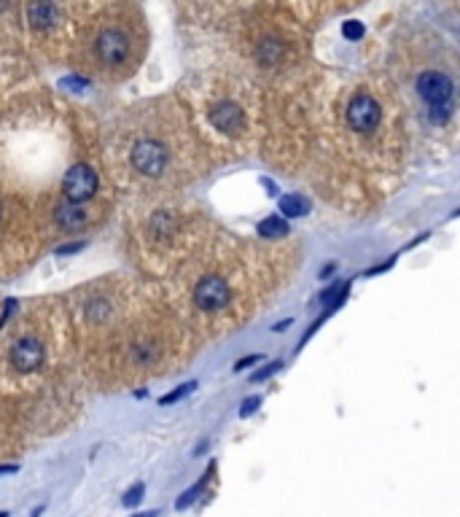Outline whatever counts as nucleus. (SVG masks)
<instances>
[{
    "mask_svg": "<svg viewBox=\"0 0 460 517\" xmlns=\"http://www.w3.org/2000/svg\"><path fill=\"white\" fill-rule=\"evenodd\" d=\"M452 81L436 70H428L418 79V92L431 106V119L436 124H444L452 113Z\"/></svg>",
    "mask_w": 460,
    "mask_h": 517,
    "instance_id": "nucleus-1",
    "label": "nucleus"
},
{
    "mask_svg": "<svg viewBox=\"0 0 460 517\" xmlns=\"http://www.w3.org/2000/svg\"><path fill=\"white\" fill-rule=\"evenodd\" d=\"M62 191H65L68 203L73 205L86 203L97 191V173L84 162L73 164L68 173H65V178H62Z\"/></svg>",
    "mask_w": 460,
    "mask_h": 517,
    "instance_id": "nucleus-2",
    "label": "nucleus"
},
{
    "mask_svg": "<svg viewBox=\"0 0 460 517\" xmlns=\"http://www.w3.org/2000/svg\"><path fill=\"white\" fill-rule=\"evenodd\" d=\"M132 164L143 176H159L167 167V151L156 140H140L132 149Z\"/></svg>",
    "mask_w": 460,
    "mask_h": 517,
    "instance_id": "nucleus-3",
    "label": "nucleus"
},
{
    "mask_svg": "<svg viewBox=\"0 0 460 517\" xmlns=\"http://www.w3.org/2000/svg\"><path fill=\"white\" fill-rule=\"evenodd\" d=\"M347 124H350L355 132H372L379 124L377 100L369 95L352 97V103L347 106Z\"/></svg>",
    "mask_w": 460,
    "mask_h": 517,
    "instance_id": "nucleus-4",
    "label": "nucleus"
},
{
    "mask_svg": "<svg viewBox=\"0 0 460 517\" xmlns=\"http://www.w3.org/2000/svg\"><path fill=\"white\" fill-rule=\"evenodd\" d=\"M97 55L105 65H122L130 55V41L119 30H105L97 38Z\"/></svg>",
    "mask_w": 460,
    "mask_h": 517,
    "instance_id": "nucleus-5",
    "label": "nucleus"
},
{
    "mask_svg": "<svg viewBox=\"0 0 460 517\" xmlns=\"http://www.w3.org/2000/svg\"><path fill=\"white\" fill-rule=\"evenodd\" d=\"M194 302L202 310H221L229 302V286L221 278H205L202 283L194 288Z\"/></svg>",
    "mask_w": 460,
    "mask_h": 517,
    "instance_id": "nucleus-6",
    "label": "nucleus"
},
{
    "mask_svg": "<svg viewBox=\"0 0 460 517\" xmlns=\"http://www.w3.org/2000/svg\"><path fill=\"white\" fill-rule=\"evenodd\" d=\"M11 364L16 372H35L43 364V345L35 337H22L11 348Z\"/></svg>",
    "mask_w": 460,
    "mask_h": 517,
    "instance_id": "nucleus-7",
    "label": "nucleus"
},
{
    "mask_svg": "<svg viewBox=\"0 0 460 517\" xmlns=\"http://www.w3.org/2000/svg\"><path fill=\"white\" fill-rule=\"evenodd\" d=\"M210 122L216 130L226 132V135H237L245 127V116L237 103H218L216 108L210 110Z\"/></svg>",
    "mask_w": 460,
    "mask_h": 517,
    "instance_id": "nucleus-8",
    "label": "nucleus"
},
{
    "mask_svg": "<svg viewBox=\"0 0 460 517\" xmlns=\"http://www.w3.org/2000/svg\"><path fill=\"white\" fill-rule=\"evenodd\" d=\"M28 19H30V25H33V28L46 30V28H52V25H54L57 8L49 3V0H35V3L28 8Z\"/></svg>",
    "mask_w": 460,
    "mask_h": 517,
    "instance_id": "nucleus-9",
    "label": "nucleus"
},
{
    "mask_svg": "<svg viewBox=\"0 0 460 517\" xmlns=\"http://www.w3.org/2000/svg\"><path fill=\"white\" fill-rule=\"evenodd\" d=\"M84 210L79 208V205H73V203H68V205H59L57 208V224L62 227L65 232H73V229H79V227H84Z\"/></svg>",
    "mask_w": 460,
    "mask_h": 517,
    "instance_id": "nucleus-10",
    "label": "nucleus"
},
{
    "mask_svg": "<svg viewBox=\"0 0 460 517\" xmlns=\"http://www.w3.org/2000/svg\"><path fill=\"white\" fill-rule=\"evenodd\" d=\"M213 475H216V463H210V466H207V475H205L202 479H200V482H194V485H191L189 490H183V493H180V499H178V501H176V509H178V512L189 509L191 504H194V501H197V499H200V493H202L205 485H207V482L213 479Z\"/></svg>",
    "mask_w": 460,
    "mask_h": 517,
    "instance_id": "nucleus-11",
    "label": "nucleus"
},
{
    "mask_svg": "<svg viewBox=\"0 0 460 517\" xmlns=\"http://www.w3.org/2000/svg\"><path fill=\"white\" fill-rule=\"evenodd\" d=\"M280 213L288 218H301L310 213V200L301 194H285L280 197Z\"/></svg>",
    "mask_w": 460,
    "mask_h": 517,
    "instance_id": "nucleus-12",
    "label": "nucleus"
},
{
    "mask_svg": "<svg viewBox=\"0 0 460 517\" xmlns=\"http://www.w3.org/2000/svg\"><path fill=\"white\" fill-rule=\"evenodd\" d=\"M256 229H258V234L267 237V240H280V237L288 234V221H285L283 216H267Z\"/></svg>",
    "mask_w": 460,
    "mask_h": 517,
    "instance_id": "nucleus-13",
    "label": "nucleus"
},
{
    "mask_svg": "<svg viewBox=\"0 0 460 517\" xmlns=\"http://www.w3.org/2000/svg\"><path fill=\"white\" fill-rule=\"evenodd\" d=\"M197 388V380H189L183 382V385H178L176 391H170V394H164L162 399H159V404H176L178 399H183V396H189L191 391Z\"/></svg>",
    "mask_w": 460,
    "mask_h": 517,
    "instance_id": "nucleus-14",
    "label": "nucleus"
},
{
    "mask_svg": "<svg viewBox=\"0 0 460 517\" xmlns=\"http://www.w3.org/2000/svg\"><path fill=\"white\" fill-rule=\"evenodd\" d=\"M143 493H146V485H143V482H135L132 488L124 493L122 504L127 506V509H132V506H137V504L143 501Z\"/></svg>",
    "mask_w": 460,
    "mask_h": 517,
    "instance_id": "nucleus-15",
    "label": "nucleus"
},
{
    "mask_svg": "<svg viewBox=\"0 0 460 517\" xmlns=\"http://www.w3.org/2000/svg\"><path fill=\"white\" fill-rule=\"evenodd\" d=\"M283 369V361H272L270 367H264V369H258V372H253L251 375V382H261V380H267V377H272L275 372H280Z\"/></svg>",
    "mask_w": 460,
    "mask_h": 517,
    "instance_id": "nucleus-16",
    "label": "nucleus"
},
{
    "mask_svg": "<svg viewBox=\"0 0 460 517\" xmlns=\"http://www.w3.org/2000/svg\"><path fill=\"white\" fill-rule=\"evenodd\" d=\"M258 407H261V396H248V399H243V404H240V418H251Z\"/></svg>",
    "mask_w": 460,
    "mask_h": 517,
    "instance_id": "nucleus-17",
    "label": "nucleus"
},
{
    "mask_svg": "<svg viewBox=\"0 0 460 517\" xmlns=\"http://www.w3.org/2000/svg\"><path fill=\"white\" fill-rule=\"evenodd\" d=\"M342 33H345V38H350V41H358V38L364 35V25H361V22H345Z\"/></svg>",
    "mask_w": 460,
    "mask_h": 517,
    "instance_id": "nucleus-18",
    "label": "nucleus"
},
{
    "mask_svg": "<svg viewBox=\"0 0 460 517\" xmlns=\"http://www.w3.org/2000/svg\"><path fill=\"white\" fill-rule=\"evenodd\" d=\"M86 248V243H68V245H59L57 248V256H68V254H79V251H84Z\"/></svg>",
    "mask_w": 460,
    "mask_h": 517,
    "instance_id": "nucleus-19",
    "label": "nucleus"
},
{
    "mask_svg": "<svg viewBox=\"0 0 460 517\" xmlns=\"http://www.w3.org/2000/svg\"><path fill=\"white\" fill-rule=\"evenodd\" d=\"M264 356H258V353H253V356H245V358H240L237 364H234V372H243L245 367H251V364H256V361H261Z\"/></svg>",
    "mask_w": 460,
    "mask_h": 517,
    "instance_id": "nucleus-20",
    "label": "nucleus"
},
{
    "mask_svg": "<svg viewBox=\"0 0 460 517\" xmlns=\"http://www.w3.org/2000/svg\"><path fill=\"white\" fill-rule=\"evenodd\" d=\"M14 472H19V466H16V463H6V466H0V475H14Z\"/></svg>",
    "mask_w": 460,
    "mask_h": 517,
    "instance_id": "nucleus-21",
    "label": "nucleus"
},
{
    "mask_svg": "<svg viewBox=\"0 0 460 517\" xmlns=\"http://www.w3.org/2000/svg\"><path fill=\"white\" fill-rule=\"evenodd\" d=\"M132 517H159V512H156V509H149V512H137V515H132Z\"/></svg>",
    "mask_w": 460,
    "mask_h": 517,
    "instance_id": "nucleus-22",
    "label": "nucleus"
},
{
    "mask_svg": "<svg viewBox=\"0 0 460 517\" xmlns=\"http://www.w3.org/2000/svg\"><path fill=\"white\" fill-rule=\"evenodd\" d=\"M334 270H337V267H334V264H328V267H323V273H321V278H328V275L334 273Z\"/></svg>",
    "mask_w": 460,
    "mask_h": 517,
    "instance_id": "nucleus-23",
    "label": "nucleus"
},
{
    "mask_svg": "<svg viewBox=\"0 0 460 517\" xmlns=\"http://www.w3.org/2000/svg\"><path fill=\"white\" fill-rule=\"evenodd\" d=\"M288 324H291V318H288V321H280V324H277V326H275V331H283V329L288 326Z\"/></svg>",
    "mask_w": 460,
    "mask_h": 517,
    "instance_id": "nucleus-24",
    "label": "nucleus"
},
{
    "mask_svg": "<svg viewBox=\"0 0 460 517\" xmlns=\"http://www.w3.org/2000/svg\"><path fill=\"white\" fill-rule=\"evenodd\" d=\"M0 517H8V512H0Z\"/></svg>",
    "mask_w": 460,
    "mask_h": 517,
    "instance_id": "nucleus-25",
    "label": "nucleus"
}]
</instances>
